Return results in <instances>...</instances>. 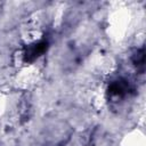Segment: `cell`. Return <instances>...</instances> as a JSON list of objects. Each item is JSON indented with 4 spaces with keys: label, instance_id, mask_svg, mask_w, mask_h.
Returning a JSON list of instances; mask_svg holds the SVG:
<instances>
[{
    "label": "cell",
    "instance_id": "6da1fadb",
    "mask_svg": "<svg viewBox=\"0 0 146 146\" xmlns=\"http://www.w3.org/2000/svg\"><path fill=\"white\" fill-rule=\"evenodd\" d=\"M129 91H130V84L127 80L123 79L113 81L108 87V92L114 98H123L124 96L128 95Z\"/></svg>",
    "mask_w": 146,
    "mask_h": 146
},
{
    "label": "cell",
    "instance_id": "7a4b0ae2",
    "mask_svg": "<svg viewBox=\"0 0 146 146\" xmlns=\"http://www.w3.org/2000/svg\"><path fill=\"white\" fill-rule=\"evenodd\" d=\"M48 42L46 40L39 41L36 43H33L31 46H27V48L24 50V60L25 62H32L35 58H38L46 49H47Z\"/></svg>",
    "mask_w": 146,
    "mask_h": 146
}]
</instances>
